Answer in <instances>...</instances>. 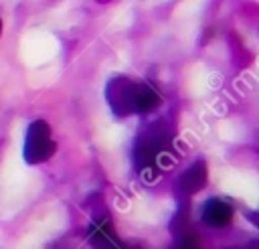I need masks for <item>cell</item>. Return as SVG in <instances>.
I'll list each match as a JSON object with an SVG mask.
<instances>
[{
    "label": "cell",
    "instance_id": "3",
    "mask_svg": "<svg viewBox=\"0 0 259 249\" xmlns=\"http://www.w3.org/2000/svg\"><path fill=\"white\" fill-rule=\"evenodd\" d=\"M57 150V144L53 142L51 136V126L45 119H34L26 128V138H24V150L22 156L26 164H40L47 162Z\"/></svg>",
    "mask_w": 259,
    "mask_h": 249
},
{
    "label": "cell",
    "instance_id": "8",
    "mask_svg": "<svg viewBox=\"0 0 259 249\" xmlns=\"http://www.w3.org/2000/svg\"><path fill=\"white\" fill-rule=\"evenodd\" d=\"M0 32H2V20H0Z\"/></svg>",
    "mask_w": 259,
    "mask_h": 249
},
{
    "label": "cell",
    "instance_id": "5",
    "mask_svg": "<svg viewBox=\"0 0 259 249\" xmlns=\"http://www.w3.org/2000/svg\"><path fill=\"white\" fill-rule=\"evenodd\" d=\"M89 243L95 249H123V243L115 235V229L107 219L93 221L89 227Z\"/></svg>",
    "mask_w": 259,
    "mask_h": 249
},
{
    "label": "cell",
    "instance_id": "7",
    "mask_svg": "<svg viewBox=\"0 0 259 249\" xmlns=\"http://www.w3.org/2000/svg\"><path fill=\"white\" fill-rule=\"evenodd\" d=\"M51 249H83V245H81L77 235H69V237L61 239L59 243H55Z\"/></svg>",
    "mask_w": 259,
    "mask_h": 249
},
{
    "label": "cell",
    "instance_id": "6",
    "mask_svg": "<svg viewBox=\"0 0 259 249\" xmlns=\"http://www.w3.org/2000/svg\"><path fill=\"white\" fill-rule=\"evenodd\" d=\"M202 221L210 227H225L233 221V206L223 198H208L202 204Z\"/></svg>",
    "mask_w": 259,
    "mask_h": 249
},
{
    "label": "cell",
    "instance_id": "4",
    "mask_svg": "<svg viewBox=\"0 0 259 249\" xmlns=\"http://www.w3.org/2000/svg\"><path fill=\"white\" fill-rule=\"evenodd\" d=\"M204 186H206V166L202 160H196L178 176L174 184V194L180 202H188Z\"/></svg>",
    "mask_w": 259,
    "mask_h": 249
},
{
    "label": "cell",
    "instance_id": "1",
    "mask_svg": "<svg viewBox=\"0 0 259 249\" xmlns=\"http://www.w3.org/2000/svg\"><path fill=\"white\" fill-rule=\"evenodd\" d=\"M105 99L115 117L132 113H150L160 105V95L150 83L134 81L125 75H113L105 87Z\"/></svg>",
    "mask_w": 259,
    "mask_h": 249
},
{
    "label": "cell",
    "instance_id": "2",
    "mask_svg": "<svg viewBox=\"0 0 259 249\" xmlns=\"http://www.w3.org/2000/svg\"><path fill=\"white\" fill-rule=\"evenodd\" d=\"M172 148V130L164 119L148 123L132 146V162L144 180H154L160 172L164 156Z\"/></svg>",
    "mask_w": 259,
    "mask_h": 249
}]
</instances>
